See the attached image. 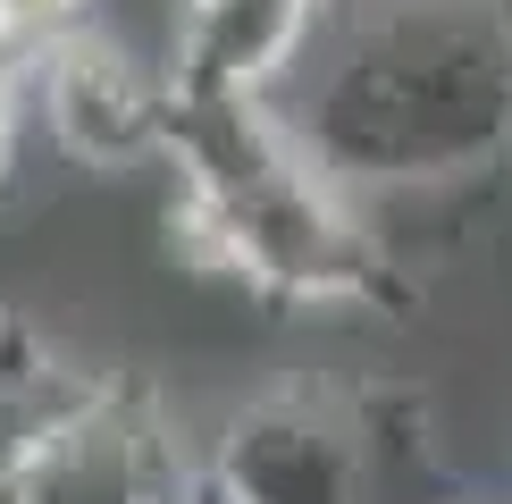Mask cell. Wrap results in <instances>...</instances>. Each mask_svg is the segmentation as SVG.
Returning <instances> with one entry per match:
<instances>
[{"label": "cell", "instance_id": "4", "mask_svg": "<svg viewBox=\"0 0 512 504\" xmlns=\"http://www.w3.org/2000/svg\"><path fill=\"white\" fill-rule=\"evenodd\" d=\"M168 101L177 84L135 59V42L76 26L26 59V110H42L51 143L76 168H135L168 143Z\"/></svg>", "mask_w": 512, "mask_h": 504}, {"label": "cell", "instance_id": "6", "mask_svg": "<svg viewBox=\"0 0 512 504\" xmlns=\"http://www.w3.org/2000/svg\"><path fill=\"white\" fill-rule=\"evenodd\" d=\"M101 387H110L101 370H76V378H59V387H34V395L0 387V488H17L26 454H34V446H42V437H51L68 412H84V404H93Z\"/></svg>", "mask_w": 512, "mask_h": 504}, {"label": "cell", "instance_id": "9", "mask_svg": "<svg viewBox=\"0 0 512 504\" xmlns=\"http://www.w3.org/2000/svg\"><path fill=\"white\" fill-rule=\"evenodd\" d=\"M0 504H17V496H9V488H0Z\"/></svg>", "mask_w": 512, "mask_h": 504}, {"label": "cell", "instance_id": "8", "mask_svg": "<svg viewBox=\"0 0 512 504\" xmlns=\"http://www.w3.org/2000/svg\"><path fill=\"white\" fill-rule=\"evenodd\" d=\"M17 135H26V59L0 42V185L17 168Z\"/></svg>", "mask_w": 512, "mask_h": 504}, {"label": "cell", "instance_id": "2", "mask_svg": "<svg viewBox=\"0 0 512 504\" xmlns=\"http://www.w3.org/2000/svg\"><path fill=\"white\" fill-rule=\"evenodd\" d=\"M160 152L177 160L185 244L227 286L294 311L378 303L395 286L361 210L261 118L252 93H177Z\"/></svg>", "mask_w": 512, "mask_h": 504}, {"label": "cell", "instance_id": "3", "mask_svg": "<svg viewBox=\"0 0 512 504\" xmlns=\"http://www.w3.org/2000/svg\"><path fill=\"white\" fill-rule=\"evenodd\" d=\"M361 412L353 387L294 378L227 404L219 437L202 454V479L219 504H361Z\"/></svg>", "mask_w": 512, "mask_h": 504}, {"label": "cell", "instance_id": "1", "mask_svg": "<svg viewBox=\"0 0 512 504\" xmlns=\"http://www.w3.org/2000/svg\"><path fill=\"white\" fill-rule=\"evenodd\" d=\"M261 118L345 202L512 160V0H311Z\"/></svg>", "mask_w": 512, "mask_h": 504}, {"label": "cell", "instance_id": "7", "mask_svg": "<svg viewBox=\"0 0 512 504\" xmlns=\"http://www.w3.org/2000/svg\"><path fill=\"white\" fill-rule=\"evenodd\" d=\"M93 26V0H0V42H9L17 59H34L42 42Z\"/></svg>", "mask_w": 512, "mask_h": 504}, {"label": "cell", "instance_id": "5", "mask_svg": "<svg viewBox=\"0 0 512 504\" xmlns=\"http://www.w3.org/2000/svg\"><path fill=\"white\" fill-rule=\"evenodd\" d=\"M185 454L168 420L126 387H101L84 412H68L17 471V504H177Z\"/></svg>", "mask_w": 512, "mask_h": 504}]
</instances>
